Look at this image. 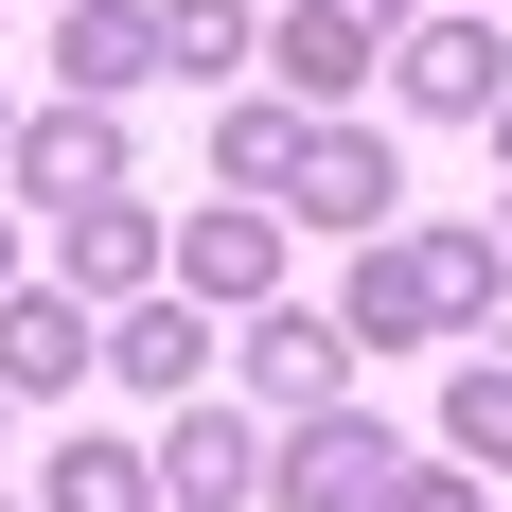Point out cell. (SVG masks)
<instances>
[{"mask_svg":"<svg viewBox=\"0 0 512 512\" xmlns=\"http://www.w3.org/2000/svg\"><path fill=\"white\" fill-rule=\"evenodd\" d=\"M371 477H389V442H371V424H336V442H301V477H283V495L336 512V495H371Z\"/></svg>","mask_w":512,"mask_h":512,"instance_id":"1","label":"cell"},{"mask_svg":"<svg viewBox=\"0 0 512 512\" xmlns=\"http://www.w3.org/2000/svg\"><path fill=\"white\" fill-rule=\"evenodd\" d=\"M71 354H89V336H71V318H53V301H18V318H0V371H18V389H53V371H71Z\"/></svg>","mask_w":512,"mask_h":512,"instance_id":"2","label":"cell"},{"mask_svg":"<svg viewBox=\"0 0 512 512\" xmlns=\"http://www.w3.org/2000/svg\"><path fill=\"white\" fill-rule=\"evenodd\" d=\"M53 512H142V460H106V442H71V460H53Z\"/></svg>","mask_w":512,"mask_h":512,"instance_id":"3","label":"cell"}]
</instances>
